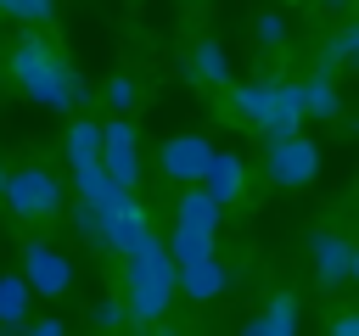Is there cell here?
<instances>
[{
  "instance_id": "obj_1",
  "label": "cell",
  "mask_w": 359,
  "mask_h": 336,
  "mask_svg": "<svg viewBox=\"0 0 359 336\" xmlns=\"http://www.w3.org/2000/svg\"><path fill=\"white\" fill-rule=\"evenodd\" d=\"M11 78H17L22 95H28L34 106H45V112H79L84 95H90V84L79 78V67H73L67 56H56L39 34H22V39H17V50H11Z\"/></svg>"
},
{
  "instance_id": "obj_2",
  "label": "cell",
  "mask_w": 359,
  "mask_h": 336,
  "mask_svg": "<svg viewBox=\"0 0 359 336\" xmlns=\"http://www.w3.org/2000/svg\"><path fill=\"white\" fill-rule=\"evenodd\" d=\"M174 302V258L163 252L157 235L123 252V325H157Z\"/></svg>"
},
{
  "instance_id": "obj_3",
  "label": "cell",
  "mask_w": 359,
  "mask_h": 336,
  "mask_svg": "<svg viewBox=\"0 0 359 336\" xmlns=\"http://www.w3.org/2000/svg\"><path fill=\"white\" fill-rule=\"evenodd\" d=\"M0 196H6V207H11L17 218H50V213H62V185H56L45 168H17V174H6Z\"/></svg>"
},
{
  "instance_id": "obj_4",
  "label": "cell",
  "mask_w": 359,
  "mask_h": 336,
  "mask_svg": "<svg viewBox=\"0 0 359 336\" xmlns=\"http://www.w3.org/2000/svg\"><path fill=\"white\" fill-rule=\"evenodd\" d=\"M101 174L118 190H135L140 185V140H135V123L129 118L101 123Z\"/></svg>"
},
{
  "instance_id": "obj_5",
  "label": "cell",
  "mask_w": 359,
  "mask_h": 336,
  "mask_svg": "<svg viewBox=\"0 0 359 336\" xmlns=\"http://www.w3.org/2000/svg\"><path fill=\"white\" fill-rule=\"evenodd\" d=\"M314 174H320V146L309 134H286L269 146V185L297 190V185H314Z\"/></svg>"
},
{
  "instance_id": "obj_6",
  "label": "cell",
  "mask_w": 359,
  "mask_h": 336,
  "mask_svg": "<svg viewBox=\"0 0 359 336\" xmlns=\"http://www.w3.org/2000/svg\"><path fill=\"white\" fill-rule=\"evenodd\" d=\"M101 230H107V252H118V258L151 235V224H146V207L135 202V190H112V196L101 202Z\"/></svg>"
},
{
  "instance_id": "obj_7",
  "label": "cell",
  "mask_w": 359,
  "mask_h": 336,
  "mask_svg": "<svg viewBox=\"0 0 359 336\" xmlns=\"http://www.w3.org/2000/svg\"><path fill=\"white\" fill-rule=\"evenodd\" d=\"M309 258H314V280L342 291L353 274H359V246L348 235H331V230H314L309 235Z\"/></svg>"
},
{
  "instance_id": "obj_8",
  "label": "cell",
  "mask_w": 359,
  "mask_h": 336,
  "mask_svg": "<svg viewBox=\"0 0 359 336\" xmlns=\"http://www.w3.org/2000/svg\"><path fill=\"white\" fill-rule=\"evenodd\" d=\"M22 286H28L34 297H62V291L73 286V263H67L56 246L28 241V246H22Z\"/></svg>"
},
{
  "instance_id": "obj_9",
  "label": "cell",
  "mask_w": 359,
  "mask_h": 336,
  "mask_svg": "<svg viewBox=\"0 0 359 336\" xmlns=\"http://www.w3.org/2000/svg\"><path fill=\"white\" fill-rule=\"evenodd\" d=\"M258 134H264V146H275V140H286V134H303L297 84H286V78H269V101H264V112H258Z\"/></svg>"
},
{
  "instance_id": "obj_10",
  "label": "cell",
  "mask_w": 359,
  "mask_h": 336,
  "mask_svg": "<svg viewBox=\"0 0 359 336\" xmlns=\"http://www.w3.org/2000/svg\"><path fill=\"white\" fill-rule=\"evenodd\" d=\"M208 157H213V146H208L202 134H174V140H163L157 168H163L174 185H196V179H202V168H208Z\"/></svg>"
},
{
  "instance_id": "obj_11",
  "label": "cell",
  "mask_w": 359,
  "mask_h": 336,
  "mask_svg": "<svg viewBox=\"0 0 359 336\" xmlns=\"http://www.w3.org/2000/svg\"><path fill=\"white\" fill-rule=\"evenodd\" d=\"M241 274L236 269H224L219 258H202V263H174V291H185L191 302H208V297H219V291H230Z\"/></svg>"
},
{
  "instance_id": "obj_12",
  "label": "cell",
  "mask_w": 359,
  "mask_h": 336,
  "mask_svg": "<svg viewBox=\"0 0 359 336\" xmlns=\"http://www.w3.org/2000/svg\"><path fill=\"white\" fill-rule=\"evenodd\" d=\"M241 185H247V162H241L236 151H213L208 168H202V179H196V190H202L208 202H219V207H230V202L241 196Z\"/></svg>"
},
{
  "instance_id": "obj_13",
  "label": "cell",
  "mask_w": 359,
  "mask_h": 336,
  "mask_svg": "<svg viewBox=\"0 0 359 336\" xmlns=\"http://www.w3.org/2000/svg\"><path fill=\"white\" fill-rule=\"evenodd\" d=\"M297 297L292 291H280V297H269V308L264 314H252L247 325H241V336H297Z\"/></svg>"
},
{
  "instance_id": "obj_14",
  "label": "cell",
  "mask_w": 359,
  "mask_h": 336,
  "mask_svg": "<svg viewBox=\"0 0 359 336\" xmlns=\"http://www.w3.org/2000/svg\"><path fill=\"white\" fill-rule=\"evenodd\" d=\"M185 73H191L196 84H230V50H224L219 39H196Z\"/></svg>"
},
{
  "instance_id": "obj_15",
  "label": "cell",
  "mask_w": 359,
  "mask_h": 336,
  "mask_svg": "<svg viewBox=\"0 0 359 336\" xmlns=\"http://www.w3.org/2000/svg\"><path fill=\"white\" fill-rule=\"evenodd\" d=\"M95 162H101V123H90V118L67 123V168L79 174V168H95Z\"/></svg>"
},
{
  "instance_id": "obj_16",
  "label": "cell",
  "mask_w": 359,
  "mask_h": 336,
  "mask_svg": "<svg viewBox=\"0 0 359 336\" xmlns=\"http://www.w3.org/2000/svg\"><path fill=\"white\" fill-rule=\"evenodd\" d=\"M297 106H303V118L314 112V118H337L342 112V95H337V78H303L297 84Z\"/></svg>"
},
{
  "instance_id": "obj_17",
  "label": "cell",
  "mask_w": 359,
  "mask_h": 336,
  "mask_svg": "<svg viewBox=\"0 0 359 336\" xmlns=\"http://www.w3.org/2000/svg\"><path fill=\"white\" fill-rule=\"evenodd\" d=\"M163 252L174 263H202V258H213V235L208 230H191V224H174V235L163 241Z\"/></svg>"
},
{
  "instance_id": "obj_18",
  "label": "cell",
  "mask_w": 359,
  "mask_h": 336,
  "mask_svg": "<svg viewBox=\"0 0 359 336\" xmlns=\"http://www.w3.org/2000/svg\"><path fill=\"white\" fill-rule=\"evenodd\" d=\"M353 56H359V28H353V22H342V28L331 34V45L320 50V62H314V73H320V78H331V73H337L342 62H353Z\"/></svg>"
},
{
  "instance_id": "obj_19",
  "label": "cell",
  "mask_w": 359,
  "mask_h": 336,
  "mask_svg": "<svg viewBox=\"0 0 359 336\" xmlns=\"http://www.w3.org/2000/svg\"><path fill=\"white\" fill-rule=\"evenodd\" d=\"M219 213H224V207H219V202H208V196L191 185V190L180 196V213H174V224H191V230H208V235H213V230H219Z\"/></svg>"
},
{
  "instance_id": "obj_20",
  "label": "cell",
  "mask_w": 359,
  "mask_h": 336,
  "mask_svg": "<svg viewBox=\"0 0 359 336\" xmlns=\"http://www.w3.org/2000/svg\"><path fill=\"white\" fill-rule=\"evenodd\" d=\"M34 291L22 286V274H0V325H28Z\"/></svg>"
},
{
  "instance_id": "obj_21",
  "label": "cell",
  "mask_w": 359,
  "mask_h": 336,
  "mask_svg": "<svg viewBox=\"0 0 359 336\" xmlns=\"http://www.w3.org/2000/svg\"><path fill=\"white\" fill-rule=\"evenodd\" d=\"M264 101H269V78H252V84H236V90H230V106H236L247 123H258Z\"/></svg>"
},
{
  "instance_id": "obj_22",
  "label": "cell",
  "mask_w": 359,
  "mask_h": 336,
  "mask_svg": "<svg viewBox=\"0 0 359 336\" xmlns=\"http://www.w3.org/2000/svg\"><path fill=\"white\" fill-rule=\"evenodd\" d=\"M73 190H79V202H95V207H101L118 185H112V179L101 174V162H95V168H79V174H73Z\"/></svg>"
},
{
  "instance_id": "obj_23",
  "label": "cell",
  "mask_w": 359,
  "mask_h": 336,
  "mask_svg": "<svg viewBox=\"0 0 359 336\" xmlns=\"http://www.w3.org/2000/svg\"><path fill=\"white\" fill-rule=\"evenodd\" d=\"M73 230H79V241H90L95 252H107V230H101V207H95V202H79V207H73Z\"/></svg>"
},
{
  "instance_id": "obj_24",
  "label": "cell",
  "mask_w": 359,
  "mask_h": 336,
  "mask_svg": "<svg viewBox=\"0 0 359 336\" xmlns=\"http://www.w3.org/2000/svg\"><path fill=\"white\" fill-rule=\"evenodd\" d=\"M0 11L17 17V22H50L56 17V0H0Z\"/></svg>"
},
{
  "instance_id": "obj_25",
  "label": "cell",
  "mask_w": 359,
  "mask_h": 336,
  "mask_svg": "<svg viewBox=\"0 0 359 336\" xmlns=\"http://www.w3.org/2000/svg\"><path fill=\"white\" fill-rule=\"evenodd\" d=\"M90 325H95V330H118V325H123V297H101V302H90Z\"/></svg>"
},
{
  "instance_id": "obj_26",
  "label": "cell",
  "mask_w": 359,
  "mask_h": 336,
  "mask_svg": "<svg viewBox=\"0 0 359 336\" xmlns=\"http://www.w3.org/2000/svg\"><path fill=\"white\" fill-rule=\"evenodd\" d=\"M252 34H258V45H286V17L280 11H264L252 22Z\"/></svg>"
},
{
  "instance_id": "obj_27",
  "label": "cell",
  "mask_w": 359,
  "mask_h": 336,
  "mask_svg": "<svg viewBox=\"0 0 359 336\" xmlns=\"http://www.w3.org/2000/svg\"><path fill=\"white\" fill-rule=\"evenodd\" d=\"M107 106H112V112H129V106H135V78H112V84H107Z\"/></svg>"
},
{
  "instance_id": "obj_28",
  "label": "cell",
  "mask_w": 359,
  "mask_h": 336,
  "mask_svg": "<svg viewBox=\"0 0 359 336\" xmlns=\"http://www.w3.org/2000/svg\"><path fill=\"white\" fill-rule=\"evenodd\" d=\"M331 336H359V319H353V314H342V319L331 325Z\"/></svg>"
},
{
  "instance_id": "obj_29",
  "label": "cell",
  "mask_w": 359,
  "mask_h": 336,
  "mask_svg": "<svg viewBox=\"0 0 359 336\" xmlns=\"http://www.w3.org/2000/svg\"><path fill=\"white\" fill-rule=\"evenodd\" d=\"M140 330H146V336H174V330H168L163 319H157V325H140Z\"/></svg>"
},
{
  "instance_id": "obj_30",
  "label": "cell",
  "mask_w": 359,
  "mask_h": 336,
  "mask_svg": "<svg viewBox=\"0 0 359 336\" xmlns=\"http://www.w3.org/2000/svg\"><path fill=\"white\" fill-rule=\"evenodd\" d=\"M320 6H325V11H348L353 0H320Z\"/></svg>"
},
{
  "instance_id": "obj_31",
  "label": "cell",
  "mask_w": 359,
  "mask_h": 336,
  "mask_svg": "<svg viewBox=\"0 0 359 336\" xmlns=\"http://www.w3.org/2000/svg\"><path fill=\"white\" fill-rule=\"evenodd\" d=\"M0 336H22V325H0Z\"/></svg>"
},
{
  "instance_id": "obj_32",
  "label": "cell",
  "mask_w": 359,
  "mask_h": 336,
  "mask_svg": "<svg viewBox=\"0 0 359 336\" xmlns=\"http://www.w3.org/2000/svg\"><path fill=\"white\" fill-rule=\"evenodd\" d=\"M0 185H6V168H0Z\"/></svg>"
}]
</instances>
